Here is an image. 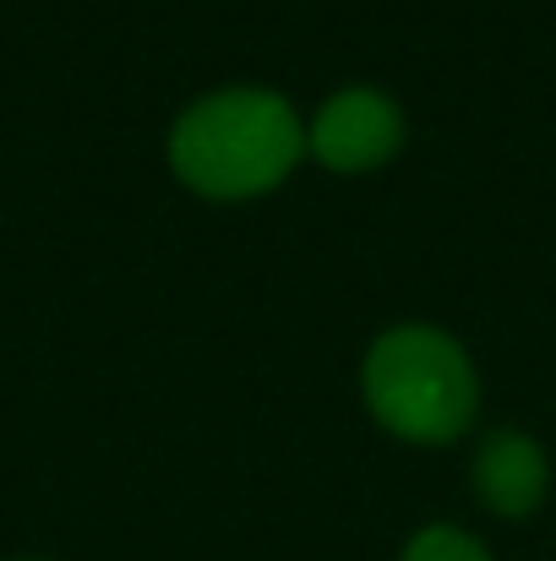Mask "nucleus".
I'll return each mask as SVG.
<instances>
[{"mask_svg": "<svg viewBox=\"0 0 556 561\" xmlns=\"http://www.w3.org/2000/svg\"><path fill=\"white\" fill-rule=\"evenodd\" d=\"M170 175L202 202H257L306 164V121L295 99L262 82L196 93L164 137Z\"/></svg>", "mask_w": 556, "mask_h": 561, "instance_id": "f257e3e1", "label": "nucleus"}, {"mask_svg": "<svg viewBox=\"0 0 556 561\" xmlns=\"http://www.w3.org/2000/svg\"><path fill=\"white\" fill-rule=\"evenodd\" d=\"M361 403L387 436L409 447H453L480 414L475 355L431 322L382 328L361 360Z\"/></svg>", "mask_w": 556, "mask_h": 561, "instance_id": "f03ea898", "label": "nucleus"}, {"mask_svg": "<svg viewBox=\"0 0 556 561\" xmlns=\"http://www.w3.org/2000/svg\"><path fill=\"white\" fill-rule=\"evenodd\" d=\"M409 142V115L387 88L350 82L333 88L317 115L306 121V159L322 164L328 175H371L393 164Z\"/></svg>", "mask_w": 556, "mask_h": 561, "instance_id": "7ed1b4c3", "label": "nucleus"}, {"mask_svg": "<svg viewBox=\"0 0 556 561\" xmlns=\"http://www.w3.org/2000/svg\"><path fill=\"white\" fill-rule=\"evenodd\" d=\"M469 491L475 502L502 518V524H524L546 507L552 496V453L535 431H519V425H502V431H486L469 453Z\"/></svg>", "mask_w": 556, "mask_h": 561, "instance_id": "20e7f679", "label": "nucleus"}, {"mask_svg": "<svg viewBox=\"0 0 556 561\" xmlns=\"http://www.w3.org/2000/svg\"><path fill=\"white\" fill-rule=\"evenodd\" d=\"M398 561H491L486 551V540L480 535H469L464 524H420L409 540H404V551Z\"/></svg>", "mask_w": 556, "mask_h": 561, "instance_id": "39448f33", "label": "nucleus"}, {"mask_svg": "<svg viewBox=\"0 0 556 561\" xmlns=\"http://www.w3.org/2000/svg\"><path fill=\"white\" fill-rule=\"evenodd\" d=\"M22 561H44V557H22Z\"/></svg>", "mask_w": 556, "mask_h": 561, "instance_id": "423d86ee", "label": "nucleus"}]
</instances>
